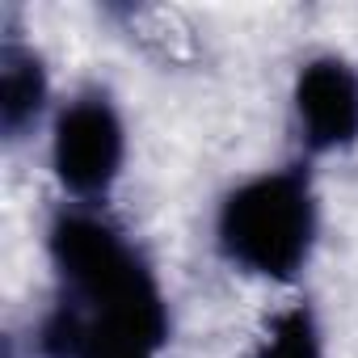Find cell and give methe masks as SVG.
Segmentation results:
<instances>
[{
	"label": "cell",
	"mask_w": 358,
	"mask_h": 358,
	"mask_svg": "<svg viewBox=\"0 0 358 358\" xmlns=\"http://www.w3.org/2000/svg\"><path fill=\"white\" fill-rule=\"evenodd\" d=\"M245 358H329V333L320 308L308 295L278 303L253 333Z\"/></svg>",
	"instance_id": "6"
},
{
	"label": "cell",
	"mask_w": 358,
	"mask_h": 358,
	"mask_svg": "<svg viewBox=\"0 0 358 358\" xmlns=\"http://www.w3.org/2000/svg\"><path fill=\"white\" fill-rule=\"evenodd\" d=\"M55 85L47 55L22 34L0 38V139L9 148L43 135L55 118Z\"/></svg>",
	"instance_id": "5"
},
{
	"label": "cell",
	"mask_w": 358,
	"mask_h": 358,
	"mask_svg": "<svg viewBox=\"0 0 358 358\" xmlns=\"http://www.w3.org/2000/svg\"><path fill=\"white\" fill-rule=\"evenodd\" d=\"M131 156V131L118 97L106 85H80L55 106L47 127V169L59 203L110 207Z\"/></svg>",
	"instance_id": "3"
},
{
	"label": "cell",
	"mask_w": 358,
	"mask_h": 358,
	"mask_svg": "<svg viewBox=\"0 0 358 358\" xmlns=\"http://www.w3.org/2000/svg\"><path fill=\"white\" fill-rule=\"evenodd\" d=\"M320 186L312 160L295 156L232 182L211 215L220 262L266 287H295L320 249Z\"/></svg>",
	"instance_id": "2"
},
{
	"label": "cell",
	"mask_w": 358,
	"mask_h": 358,
	"mask_svg": "<svg viewBox=\"0 0 358 358\" xmlns=\"http://www.w3.org/2000/svg\"><path fill=\"white\" fill-rule=\"evenodd\" d=\"M287 101L303 160H329L358 148V64L350 55H308L291 76Z\"/></svg>",
	"instance_id": "4"
},
{
	"label": "cell",
	"mask_w": 358,
	"mask_h": 358,
	"mask_svg": "<svg viewBox=\"0 0 358 358\" xmlns=\"http://www.w3.org/2000/svg\"><path fill=\"white\" fill-rule=\"evenodd\" d=\"M43 253L55 295L76 303L89 320L135 329L152 341H173L169 291L143 245L110 215V207L59 203L43 228Z\"/></svg>",
	"instance_id": "1"
},
{
	"label": "cell",
	"mask_w": 358,
	"mask_h": 358,
	"mask_svg": "<svg viewBox=\"0 0 358 358\" xmlns=\"http://www.w3.org/2000/svg\"><path fill=\"white\" fill-rule=\"evenodd\" d=\"M76 316H80V337H76L72 358H164V350H169L164 341H152V337H143L135 329H118V324H106V320H89L80 308H76Z\"/></svg>",
	"instance_id": "7"
}]
</instances>
